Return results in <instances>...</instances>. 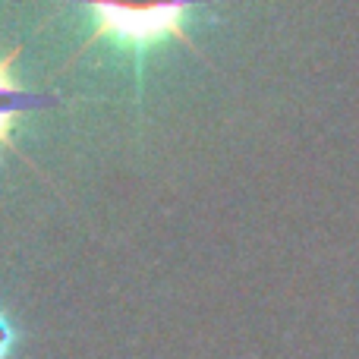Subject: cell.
<instances>
[{
	"mask_svg": "<svg viewBox=\"0 0 359 359\" xmlns=\"http://www.w3.org/2000/svg\"><path fill=\"white\" fill-rule=\"evenodd\" d=\"M13 344H16V334H13V328H10V322H6V316L0 312V359H10Z\"/></svg>",
	"mask_w": 359,
	"mask_h": 359,
	"instance_id": "3957f363",
	"label": "cell"
},
{
	"mask_svg": "<svg viewBox=\"0 0 359 359\" xmlns=\"http://www.w3.org/2000/svg\"><path fill=\"white\" fill-rule=\"evenodd\" d=\"M79 4H86L95 16L92 35L79 48L82 54L101 38L139 50L155 48L164 38H177L192 48L189 35L183 32V16L202 0H79Z\"/></svg>",
	"mask_w": 359,
	"mask_h": 359,
	"instance_id": "6da1fadb",
	"label": "cell"
},
{
	"mask_svg": "<svg viewBox=\"0 0 359 359\" xmlns=\"http://www.w3.org/2000/svg\"><path fill=\"white\" fill-rule=\"evenodd\" d=\"M19 57V48H13L6 57H0V145L10 151H19L13 145V130H16L19 117L32 107H41L44 98H35L32 92H25L16 79H13V63Z\"/></svg>",
	"mask_w": 359,
	"mask_h": 359,
	"instance_id": "7a4b0ae2",
	"label": "cell"
}]
</instances>
